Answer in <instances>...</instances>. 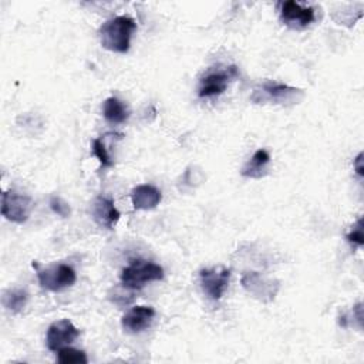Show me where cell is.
<instances>
[{"label": "cell", "instance_id": "cell-1", "mask_svg": "<svg viewBox=\"0 0 364 364\" xmlns=\"http://www.w3.org/2000/svg\"><path fill=\"white\" fill-rule=\"evenodd\" d=\"M136 30V23L128 16H118L105 21L100 27V41L105 50L112 53H127L131 37Z\"/></svg>", "mask_w": 364, "mask_h": 364}, {"label": "cell", "instance_id": "cell-2", "mask_svg": "<svg viewBox=\"0 0 364 364\" xmlns=\"http://www.w3.org/2000/svg\"><path fill=\"white\" fill-rule=\"evenodd\" d=\"M301 98L303 90L273 80H267L256 85L250 95V101L255 104H294Z\"/></svg>", "mask_w": 364, "mask_h": 364}, {"label": "cell", "instance_id": "cell-3", "mask_svg": "<svg viewBox=\"0 0 364 364\" xmlns=\"http://www.w3.org/2000/svg\"><path fill=\"white\" fill-rule=\"evenodd\" d=\"M33 267L37 272L40 286L50 291H61L73 286L77 279L74 269L65 263H57L41 267L37 262H33Z\"/></svg>", "mask_w": 364, "mask_h": 364}, {"label": "cell", "instance_id": "cell-4", "mask_svg": "<svg viewBox=\"0 0 364 364\" xmlns=\"http://www.w3.org/2000/svg\"><path fill=\"white\" fill-rule=\"evenodd\" d=\"M162 277L164 269L159 264L138 259L122 269L121 283L128 289H141L146 283L161 280Z\"/></svg>", "mask_w": 364, "mask_h": 364}, {"label": "cell", "instance_id": "cell-5", "mask_svg": "<svg viewBox=\"0 0 364 364\" xmlns=\"http://www.w3.org/2000/svg\"><path fill=\"white\" fill-rule=\"evenodd\" d=\"M237 75H239V71H237L236 65H230L223 70L210 71L205 77L200 78L198 95L202 98L220 95L222 92H225L229 82L233 81Z\"/></svg>", "mask_w": 364, "mask_h": 364}, {"label": "cell", "instance_id": "cell-6", "mask_svg": "<svg viewBox=\"0 0 364 364\" xmlns=\"http://www.w3.org/2000/svg\"><path fill=\"white\" fill-rule=\"evenodd\" d=\"M31 212V199L16 191H4L1 195V215L11 222L23 223Z\"/></svg>", "mask_w": 364, "mask_h": 364}, {"label": "cell", "instance_id": "cell-7", "mask_svg": "<svg viewBox=\"0 0 364 364\" xmlns=\"http://www.w3.org/2000/svg\"><path fill=\"white\" fill-rule=\"evenodd\" d=\"M230 277V269L226 267H212V269H203L199 273L200 286L203 293L210 300H219L228 287Z\"/></svg>", "mask_w": 364, "mask_h": 364}, {"label": "cell", "instance_id": "cell-8", "mask_svg": "<svg viewBox=\"0 0 364 364\" xmlns=\"http://www.w3.org/2000/svg\"><path fill=\"white\" fill-rule=\"evenodd\" d=\"M80 336V330L68 320V318H61L58 321H54L46 336V344L48 350L51 351H58L63 347H67L73 341L77 340Z\"/></svg>", "mask_w": 364, "mask_h": 364}, {"label": "cell", "instance_id": "cell-9", "mask_svg": "<svg viewBox=\"0 0 364 364\" xmlns=\"http://www.w3.org/2000/svg\"><path fill=\"white\" fill-rule=\"evenodd\" d=\"M280 17L287 27L301 30L313 23L314 9L310 6H301L294 0H289L280 4Z\"/></svg>", "mask_w": 364, "mask_h": 364}, {"label": "cell", "instance_id": "cell-10", "mask_svg": "<svg viewBox=\"0 0 364 364\" xmlns=\"http://www.w3.org/2000/svg\"><path fill=\"white\" fill-rule=\"evenodd\" d=\"M119 210L115 208L112 198L100 195L92 203V218L95 223L105 229H112L119 220Z\"/></svg>", "mask_w": 364, "mask_h": 364}, {"label": "cell", "instance_id": "cell-11", "mask_svg": "<svg viewBox=\"0 0 364 364\" xmlns=\"http://www.w3.org/2000/svg\"><path fill=\"white\" fill-rule=\"evenodd\" d=\"M155 317V310L148 306H136L128 310L121 320V326L128 333H141L148 328Z\"/></svg>", "mask_w": 364, "mask_h": 364}, {"label": "cell", "instance_id": "cell-12", "mask_svg": "<svg viewBox=\"0 0 364 364\" xmlns=\"http://www.w3.org/2000/svg\"><path fill=\"white\" fill-rule=\"evenodd\" d=\"M162 199L161 191L154 185H138L131 191L132 206L136 210H149L159 205Z\"/></svg>", "mask_w": 364, "mask_h": 364}, {"label": "cell", "instance_id": "cell-13", "mask_svg": "<svg viewBox=\"0 0 364 364\" xmlns=\"http://www.w3.org/2000/svg\"><path fill=\"white\" fill-rule=\"evenodd\" d=\"M242 284L249 293L253 294V297L263 301H270L272 299H274L277 290V287L273 289V282H267L257 272L246 273L242 277Z\"/></svg>", "mask_w": 364, "mask_h": 364}, {"label": "cell", "instance_id": "cell-14", "mask_svg": "<svg viewBox=\"0 0 364 364\" xmlns=\"http://www.w3.org/2000/svg\"><path fill=\"white\" fill-rule=\"evenodd\" d=\"M270 162V154L266 149H257L252 158L243 165L240 173L245 178L260 179L267 173V165Z\"/></svg>", "mask_w": 364, "mask_h": 364}, {"label": "cell", "instance_id": "cell-15", "mask_svg": "<svg viewBox=\"0 0 364 364\" xmlns=\"http://www.w3.org/2000/svg\"><path fill=\"white\" fill-rule=\"evenodd\" d=\"M102 115L109 124H122L128 119L129 111L121 100L109 97L102 104Z\"/></svg>", "mask_w": 364, "mask_h": 364}, {"label": "cell", "instance_id": "cell-16", "mask_svg": "<svg viewBox=\"0 0 364 364\" xmlns=\"http://www.w3.org/2000/svg\"><path fill=\"white\" fill-rule=\"evenodd\" d=\"M27 291L23 289H9L3 293V306L11 313H18L27 303Z\"/></svg>", "mask_w": 364, "mask_h": 364}, {"label": "cell", "instance_id": "cell-17", "mask_svg": "<svg viewBox=\"0 0 364 364\" xmlns=\"http://www.w3.org/2000/svg\"><path fill=\"white\" fill-rule=\"evenodd\" d=\"M57 361L61 364H87L88 358L81 350L73 347H63L57 351Z\"/></svg>", "mask_w": 364, "mask_h": 364}, {"label": "cell", "instance_id": "cell-18", "mask_svg": "<svg viewBox=\"0 0 364 364\" xmlns=\"http://www.w3.org/2000/svg\"><path fill=\"white\" fill-rule=\"evenodd\" d=\"M92 154L100 161L101 168H111L114 166V159L108 154L107 145L102 138H94L92 139Z\"/></svg>", "mask_w": 364, "mask_h": 364}, {"label": "cell", "instance_id": "cell-19", "mask_svg": "<svg viewBox=\"0 0 364 364\" xmlns=\"http://www.w3.org/2000/svg\"><path fill=\"white\" fill-rule=\"evenodd\" d=\"M50 208L54 213H57L61 218H68L71 215V208L70 205L60 196H51L50 198Z\"/></svg>", "mask_w": 364, "mask_h": 364}, {"label": "cell", "instance_id": "cell-20", "mask_svg": "<svg viewBox=\"0 0 364 364\" xmlns=\"http://www.w3.org/2000/svg\"><path fill=\"white\" fill-rule=\"evenodd\" d=\"M347 240L355 246H363L364 245V236H363V218H360L351 232L346 236Z\"/></svg>", "mask_w": 364, "mask_h": 364}, {"label": "cell", "instance_id": "cell-21", "mask_svg": "<svg viewBox=\"0 0 364 364\" xmlns=\"http://www.w3.org/2000/svg\"><path fill=\"white\" fill-rule=\"evenodd\" d=\"M363 152H360L357 156H355V159H354V164H353V166H354V171H355V173L358 175V176H364V165H363Z\"/></svg>", "mask_w": 364, "mask_h": 364}]
</instances>
